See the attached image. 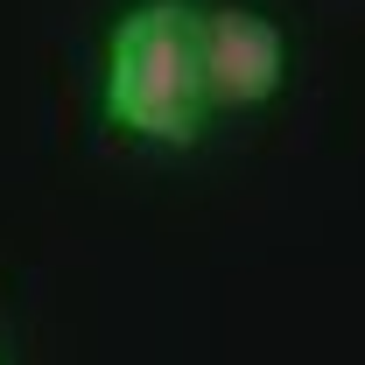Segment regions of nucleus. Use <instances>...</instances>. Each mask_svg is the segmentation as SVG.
Listing matches in <instances>:
<instances>
[{"label": "nucleus", "instance_id": "nucleus-1", "mask_svg": "<svg viewBox=\"0 0 365 365\" xmlns=\"http://www.w3.org/2000/svg\"><path fill=\"white\" fill-rule=\"evenodd\" d=\"M98 113L113 134L140 140V148H197L204 140L211 91H204V49H197L190 0H134L106 29Z\"/></svg>", "mask_w": 365, "mask_h": 365}, {"label": "nucleus", "instance_id": "nucleus-2", "mask_svg": "<svg viewBox=\"0 0 365 365\" xmlns=\"http://www.w3.org/2000/svg\"><path fill=\"white\" fill-rule=\"evenodd\" d=\"M211 113H253L288 85V36L260 7H197Z\"/></svg>", "mask_w": 365, "mask_h": 365}]
</instances>
